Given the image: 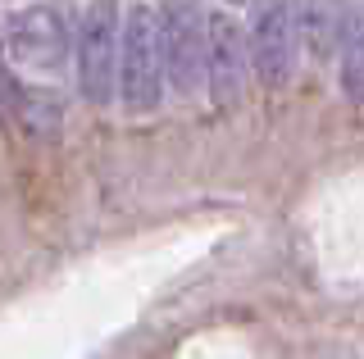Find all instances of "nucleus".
I'll return each instance as SVG.
<instances>
[{
    "label": "nucleus",
    "instance_id": "nucleus-2",
    "mask_svg": "<svg viewBox=\"0 0 364 359\" xmlns=\"http://www.w3.org/2000/svg\"><path fill=\"white\" fill-rule=\"evenodd\" d=\"M119 41H123V5L119 0H87L73 28V82L87 105L105 109L119 100Z\"/></svg>",
    "mask_w": 364,
    "mask_h": 359
},
{
    "label": "nucleus",
    "instance_id": "nucleus-6",
    "mask_svg": "<svg viewBox=\"0 0 364 359\" xmlns=\"http://www.w3.org/2000/svg\"><path fill=\"white\" fill-rule=\"evenodd\" d=\"M250 50H246V23L228 9H210V37H205V92L214 105H237L246 92Z\"/></svg>",
    "mask_w": 364,
    "mask_h": 359
},
{
    "label": "nucleus",
    "instance_id": "nucleus-8",
    "mask_svg": "<svg viewBox=\"0 0 364 359\" xmlns=\"http://www.w3.org/2000/svg\"><path fill=\"white\" fill-rule=\"evenodd\" d=\"M5 114H14V123L32 137H55L60 132V100L55 92H41V87H14L9 82L5 100H0Z\"/></svg>",
    "mask_w": 364,
    "mask_h": 359
},
{
    "label": "nucleus",
    "instance_id": "nucleus-9",
    "mask_svg": "<svg viewBox=\"0 0 364 359\" xmlns=\"http://www.w3.org/2000/svg\"><path fill=\"white\" fill-rule=\"evenodd\" d=\"M337 77L341 92L355 105H364V5L346 9V28H341V46H337Z\"/></svg>",
    "mask_w": 364,
    "mask_h": 359
},
{
    "label": "nucleus",
    "instance_id": "nucleus-5",
    "mask_svg": "<svg viewBox=\"0 0 364 359\" xmlns=\"http://www.w3.org/2000/svg\"><path fill=\"white\" fill-rule=\"evenodd\" d=\"M5 50L14 64H23L32 73H60L64 60H73V23H68L64 5L41 0V5H28L18 14H9Z\"/></svg>",
    "mask_w": 364,
    "mask_h": 359
},
{
    "label": "nucleus",
    "instance_id": "nucleus-3",
    "mask_svg": "<svg viewBox=\"0 0 364 359\" xmlns=\"http://www.w3.org/2000/svg\"><path fill=\"white\" fill-rule=\"evenodd\" d=\"M159 46H164L168 92L196 96L205 87V37H210V9L205 0H159Z\"/></svg>",
    "mask_w": 364,
    "mask_h": 359
},
{
    "label": "nucleus",
    "instance_id": "nucleus-10",
    "mask_svg": "<svg viewBox=\"0 0 364 359\" xmlns=\"http://www.w3.org/2000/svg\"><path fill=\"white\" fill-rule=\"evenodd\" d=\"M9 50H5V32H0V100H5V92H9Z\"/></svg>",
    "mask_w": 364,
    "mask_h": 359
},
{
    "label": "nucleus",
    "instance_id": "nucleus-1",
    "mask_svg": "<svg viewBox=\"0 0 364 359\" xmlns=\"http://www.w3.org/2000/svg\"><path fill=\"white\" fill-rule=\"evenodd\" d=\"M168 73L159 46V14L146 0L123 5V41H119V105L128 114H155L164 105Z\"/></svg>",
    "mask_w": 364,
    "mask_h": 359
},
{
    "label": "nucleus",
    "instance_id": "nucleus-7",
    "mask_svg": "<svg viewBox=\"0 0 364 359\" xmlns=\"http://www.w3.org/2000/svg\"><path fill=\"white\" fill-rule=\"evenodd\" d=\"M296 9V37L310 64H328L341 46V28H346V5L341 0H291Z\"/></svg>",
    "mask_w": 364,
    "mask_h": 359
},
{
    "label": "nucleus",
    "instance_id": "nucleus-4",
    "mask_svg": "<svg viewBox=\"0 0 364 359\" xmlns=\"http://www.w3.org/2000/svg\"><path fill=\"white\" fill-rule=\"evenodd\" d=\"M246 50L250 77L269 92L287 87L301 64V37H296V9L291 0H255L246 18Z\"/></svg>",
    "mask_w": 364,
    "mask_h": 359
}]
</instances>
